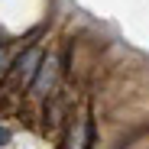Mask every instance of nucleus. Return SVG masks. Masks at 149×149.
<instances>
[{
	"label": "nucleus",
	"mask_w": 149,
	"mask_h": 149,
	"mask_svg": "<svg viewBox=\"0 0 149 149\" xmlns=\"http://www.w3.org/2000/svg\"><path fill=\"white\" fill-rule=\"evenodd\" d=\"M39 65H42V52L39 49H26L19 58H13L10 78L16 81V88H33L36 74H39Z\"/></svg>",
	"instance_id": "obj_1"
},
{
	"label": "nucleus",
	"mask_w": 149,
	"mask_h": 149,
	"mask_svg": "<svg viewBox=\"0 0 149 149\" xmlns=\"http://www.w3.org/2000/svg\"><path fill=\"white\" fill-rule=\"evenodd\" d=\"M55 81H58V62L49 55V58H42V65H39V74H36V81H33V94H36V97H45L49 91L55 88Z\"/></svg>",
	"instance_id": "obj_2"
},
{
	"label": "nucleus",
	"mask_w": 149,
	"mask_h": 149,
	"mask_svg": "<svg viewBox=\"0 0 149 149\" xmlns=\"http://www.w3.org/2000/svg\"><path fill=\"white\" fill-rule=\"evenodd\" d=\"M10 68H13V52L10 49H0V78L10 74Z\"/></svg>",
	"instance_id": "obj_3"
},
{
	"label": "nucleus",
	"mask_w": 149,
	"mask_h": 149,
	"mask_svg": "<svg viewBox=\"0 0 149 149\" xmlns=\"http://www.w3.org/2000/svg\"><path fill=\"white\" fill-rule=\"evenodd\" d=\"M7 143H10V130H7V127H0V146H7Z\"/></svg>",
	"instance_id": "obj_4"
}]
</instances>
